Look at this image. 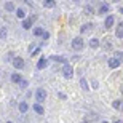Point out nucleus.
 Listing matches in <instances>:
<instances>
[{
	"label": "nucleus",
	"instance_id": "nucleus-7",
	"mask_svg": "<svg viewBox=\"0 0 123 123\" xmlns=\"http://www.w3.org/2000/svg\"><path fill=\"white\" fill-rule=\"evenodd\" d=\"M48 66V59L46 58H40L38 59V64H37V69H45Z\"/></svg>",
	"mask_w": 123,
	"mask_h": 123
},
{
	"label": "nucleus",
	"instance_id": "nucleus-4",
	"mask_svg": "<svg viewBox=\"0 0 123 123\" xmlns=\"http://www.w3.org/2000/svg\"><path fill=\"white\" fill-rule=\"evenodd\" d=\"M45 99H46V91L43 90V88H40V90L37 91V104H40V102H43Z\"/></svg>",
	"mask_w": 123,
	"mask_h": 123
},
{
	"label": "nucleus",
	"instance_id": "nucleus-10",
	"mask_svg": "<svg viewBox=\"0 0 123 123\" xmlns=\"http://www.w3.org/2000/svg\"><path fill=\"white\" fill-rule=\"evenodd\" d=\"M21 80H23V77H21L18 72H14L13 75H11V82L13 83H21Z\"/></svg>",
	"mask_w": 123,
	"mask_h": 123
},
{
	"label": "nucleus",
	"instance_id": "nucleus-24",
	"mask_svg": "<svg viewBox=\"0 0 123 123\" xmlns=\"http://www.w3.org/2000/svg\"><path fill=\"white\" fill-rule=\"evenodd\" d=\"M6 34H8L6 27H2V29H0V38H6Z\"/></svg>",
	"mask_w": 123,
	"mask_h": 123
},
{
	"label": "nucleus",
	"instance_id": "nucleus-31",
	"mask_svg": "<svg viewBox=\"0 0 123 123\" xmlns=\"http://www.w3.org/2000/svg\"><path fill=\"white\" fill-rule=\"evenodd\" d=\"M8 123H13V122H8Z\"/></svg>",
	"mask_w": 123,
	"mask_h": 123
},
{
	"label": "nucleus",
	"instance_id": "nucleus-2",
	"mask_svg": "<svg viewBox=\"0 0 123 123\" xmlns=\"http://www.w3.org/2000/svg\"><path fill=\"white\" fill-rule=\"evenodd\" d=\"M83 45H85V43H83V38H80V37H75V38L72 40V48L75 51L83 50Z\"/></svg>",
	"mask_w": 123,
	"mask_h": 123
},
{
	"label": "nucleus",
	"instance_id": "nucleus-20",
	"mask_svg": "<svg viewBox=\"0 0 123 123\" xmlns=\"http://www.w3.org/2000/svg\"><path fill=\"white\" fill-rule=\"evenodd\" d=\"M16 16H18L19 19H24V16H26V11H24L23 8H18V10H16Z\"/></svg>",
	"mask_w": 123,
	"mask_h": 123
},
{
	"label": "nucleus",
	"instance_id": "nucleus-16",
	"mask_svg": "<svg viewBox=\"0 0 123 123\" xmlns=\"http://www.w3.org/2000/svg\"><path fill=\"white\" fill-rule=\"evenodd\" d=\"M80 86H82V90H85V91H90V86H88V83H86V80L85 78H80Z\"/></svg>",
	"mask_w": 123,
	"mask_h": 123
},
{
	"label": "nucleus",
	"instance_id": "nucleus-29",
	"mask_svg": "<svg viewBox=\"0 0 123 123\" xmlns=\"http://www.w3.org/2000/svg\"><path fill=\"white\" fill-rule=\"evenodd\" d=\"M115 123H123V122H122V120H117V122H115Z\"/></svg>",
	"mask_w": 123,
	"mask_h": 123
},
{
	"label": "nucleus",
	"instance_id": "nucleus-19",
	"mask_svg": "<svg viewBox=\"0 0 123 123\" xmlns=\"http://www.w3.org/2000/svg\"><path fill=\"white\" fill-rule=\"evenodd\" d=\"M90 46H91V48H98V46H99V38H91V40H90Z\"/></svg>",
	"mask_w": 123,
	"mask_h": 123
},
{
	"label": "nucleus",
	"instance_id": "nucleus-30",
	"mask_svg": "<svg viewBox=\"0 0 123 123\" xmlns=\"http://www.w3.org/2000/svg\"><path fill=\"white\" fill-rule=\"evenodd\" d=\"M102 123H109V122H102Z\"/></svg>",
	"mask_w": 123,
	"mask_h": 123
},
{
	"label": "nucleus",
	"instance_id": "nucleus-15",
	"mask_svg": "<svg viewBox=\"0 0 123 123\" xmlns=\"http://www.w3.org/2000/svg\"><path fill=\"white\" fill-rule=\"evenodd\" d=\"M112 107H114V109H117V110H123V101H114Z\"/></svg>",
	"mask_w": 123,
	"mask_h": 123
},
{
	"label": "nucleus",
	"instance_id": "nucleus-14",
	"mask_svg": "<svg viewBox=\"0 0 123 123\" xmlns=\"http://www.w3.org/2000/svg\"><path fill=\"white\" fill-rule=\"evenodd\" d=\"M115 34H117L118 38H123V23H120L118 26H117V32H115Z\"/></svg>",
	"mask_w": 123,
	"mask_h": 123
},
{
	"label": "nucleus",
	"instance_id": "nucleus-23",
	"mask_svg": "<svg viewBox=\"0 0 123 123\" xmlns=\"http://www.w3.org/2000/svg\"><path fill=\"white\" fill-rule=\"evenodd\" d=\"M107 11H109V5L102 3V5H101V8H99V13H107Z\"/></svg>",
	"mask_w": 123,
	"mask_h": 123
},
{
	"label": "nucleus",
	"instance_id": "nucleus-1",
	"mask_svg": "<svg viewBox=\"0 0 123 123\" xmlns=\"http://www.w3.org/2000/svg\"><path fill=\"white\" fill-rule=\"evenodd\" d=\"M62 75H64L66 78H69V80L74 77V67H72V66H70L69 62L62 66Z\"/></svg>",
	"mask_w": 123,
	"mask_h": 123
},
{
	"label": "nucleus",
	"instance_id": "nucleus-11",
	"mask_svg": "<svg viewBox=\"0 0 123 123\" xmlns=\"http://www.w3.org/2000/svg\"><path fill=\"white\" fill-rule=\"evenodd\" d=\"M114 23H115L114 16H107V18H105V27H107V29L112 27V26H114Z\"/></svg>",
	"mask_w": 123,
	"mask_h": 123
},
{
	"label": "nucleus",
	"instance_id": "nucleus-3",
	"mask_svg": "<svg viewBox=\"0 0 123 123\" xmlns=\"http://www.w3.org/2000/svg\"><path fill=\"white\" fill-rule=\"evenodd\" d=\"M11 64H13V67H14V69H24V59H23V58H19V56L13 58Z\"/></svg>",
	"mask_w": 123,
	"mask_h": 123
},
{
	"label": "nucleus",
	"instance_id": "nucleus-26",
	"mask_svg": "<svg viewBox=\"0 0 123 123\" xmlns=\"http://www.w3.org/2000/svg\"><path fill=\"white\" fill-rule=\"evenodd\" d=\"M19 85H21L23 88H26V86H27V82H26V80H21V83H19Z\"/></svg>",
	"mask_w": 123,
	"mask_h": 123
},
{
	"label": "nucleus",
	"instance_id": "nucleus-17",
	"mask_svg": "<svg viewBox=\"0 0 123 123\" xmlns=\"http://www.w3.org/2000/svg\"><path fill=\"white\" fill-rule=\"evenodd\" d=\"M5 10H6V11H16L14 3H13V2H6V3H5Z\"/></svg>",
	"mask_w": 123,
	"mask_h": 123
},
{
	"label": "nucleus",
	"instance_id": "nucleus-13",
	"mask_svg": "<svg viewBox=\"0 0 123 123\" xmlns=\"http://www.w3.org/2000/svg\"><path fill=\"white\" fill-rule=\"evenodd\" d=\"M51 59L56 61V62H61V64H67V61H66V58H62V56H51Z\"/></svg>",
	"mask_w": 123,
	"mask_h": 123
},
{
	"label": "nucleus",
	"instance_id": "nucleus-32",
	"mask_svg": "<svg viewBox=\"0 0 123 123\" xmlns=\"http://www.w3.org/2000/svg\"><path fill=\"white\" fill-rule=\"evenodd\" d=\"M83 123H86V122H83Z\"/></svg>",
	"mask_w": 123,
	"mask_h": 123
},
{
	"label": "nucleus",
	"instance_id": "nucleus-5",
	"mask_svg": "<svg viewBox=\"0 0 123 123\" xmlns=\"http://www.w3.org/2000/svg\"><path fill=\"white\" fill-rule=\"evenodd\" d=\"M37 19V16H31V18H27V19H24L23 21V27L24 29H31L32 27V24H34V21Z\"/></svg>",
	"mask_w": 123,
	"mask_h": 123
},
{
	"label": "nucleus",
	"instance_id": "nucleus-9",
	"mask_svg": "<svg viewBox=\"0 0 123 123\" xmlns=\"http://www.w3.org/2000/svg\"><path fill=\"white\" fill-rule=\"evenodd\" d=\"M42 5H43L45 8H53V6H56V2L55 0H43Z\"/></svg>",
	"mask_w": 123,
	"mask_h": 123
},
{
	"label": "nucleus",
	"instance_id": "nucleus-8",
	"mask_svg": "<svg viewBox=\"0 0 123 123\" xmlns=\"http://www.w3.org/2000/svg\"><path fill=\"white\" fill-rule=\"evenodd\" d=\"M107 66H109L110 69H117V67L120 66V62H118L117 59H115V58H112V59H109V61H107Z\"/></svg>",
	"mask_w": 123,
	"mask_h": 123
},
{
	"label": "nucleus",
	"instance_id": "nucleus-25",
	"mask_svg": "<svg viewBox=\"0 0 123 123\" xmlns=\"http://www.w3.org/2000/svg\"><path fill=\"white\" fill-rule=\"evenodd\" d=\"M40 51H42V46L38 45V46H37V48H35V50H34V51H32V53H31V56H35V55H38Z\"/></svg>",
	"mask_w": 123,
	"mask_h": 123
},
{
	"label": "nucleus",
	"instance_id": "nucleus-18",
	"mask_svg": "<svg viewBox=\"0 0 123 123\" xmlns=\"http://www.w3.org/2000/svg\"><path fill=\"white\" fill-rule=\"evenodd\" d=\"M34 110H35L37 114L43 115V105H42V104H37V102H35V104H34Z\"/></svg>",
	"mask_w": 123,
	"mask_h": 123
},
{
	"label": "nucleus",
	"instance_id": "nucleus-21",
	"mask_svg": "<svg viewBox=\"0 0 123 123\" xmlns=\"http://www.w3.org/2000/svg\"><path fill=\"white\" fill-rule=\"evenodd\" d=\"M115 59L118 61L120 64L123 62V51H115Z\"/></svg>",
	"mask_w": 123,
	"mask_h": 123
},
{
	"label": "nucleus",
	"instance_id": "nucleus-6",
	"mask_svg": "<svg viewBox=\"0 0 123 123\" xmlns=\"http://www.w3.org/2000/svg\"><path fill=\"white\" fill-rule=\"evenodd\" d=\"M93 29H94V24L88 23V24H83L82 27H80V32H82V34H88V32H91Z\"/></svg>",
	"mask_w": 123,
	"mask_h": 123
},
{
	"label": "nucleus",
	"instance_id": "nucleus-22",
	"mask_svg": "<svg viewBox=\"0 0 123 123\" xmlns=\"http://www.w3.org/2000/svg\"><path fill=\"white\" fill-rule=\"evenodd\" d=\"M34 35H35V37H42V35H43V29H42V27H35V29H34Z\"/></svg>",
	"mask_w": 123,
	"mask_h": 123
},
{
	"label": "nucleus",
	"instance_id": "nucleus-27",
	"mask_svg": "<svg viewBox=\"0 0 123 123\" xmlns=\"http://www.w3.org/2000/svg\"><path fill=\"white\" fill-rule=\"evenodd\" d=\"M48 37H50V34H48V32H43V35H42V38H45V40H46Z\"/></svg>",
	"mask_w": 123,
	"mask_h": 123
},
{
	"label": "nucleus",
	"instance_id": "nucleus-28",
	"mask_svg": "<svg viewBox=\"0 0 123 123\" xmlns=\"http://www.w3.org/2000/svg\"><path fill=\"white\" fill-rule=\"evenodd\" d=\"M120 13H123V6H120Z\"/></svg>",
	"mask_w": 123,
	"mask_h": 123
},
{
	"label": "nucleus",
	"instance_id": "nucleus-12",
	"mask_svg": "<svg viewBox=\"0 0 123 123\" xmlns=\"http://www.w3.org/2000/svg\"><path fill=\"white\" fill-rule=\"evenodd\" d=\"M27 110H29V104L27 102H21V104H19V112H21V114H26Z\"/></svg>",
	"mask_w": 123,
	"mask_h": 123
}]
</instances>
